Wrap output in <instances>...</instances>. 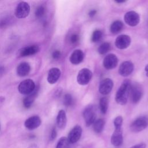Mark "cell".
Segmentation results:
<instances>
[{
	"instance_id": "cell-1",
	"label": "cell",
	"mask_w": 148,
	"mask_h": 148,
	"mask_svg": "<svg viewBox=\"0 0 148 148\" xmlns=\"http://www.w3.org/2000/svg\"><path fill=\"white\" fill-rule=\"evenodd\" d=\"M131 86V84L129 80H125L122 83L117 90L115 96V100L117 103L121 105H124L127 103L128 97L130 92Z\"/></svg>"
},
{
	"instance_id": "cell-2",
	"label": "cell",
	"mask_w": 148,
	"mask_h": 148,
	"mask_svg": "<svg viewBox=\"0 0 148 148\" xmlns=\"http://www.w3.org/2000/svg\"><path fill=\"white\" fill-rule=\"evenodd\" d=\"M148 126V117L147 116H140L135 119L130 125V130L134 133L139 132Z\"/></svg>"
},
{
	"instance_id": "cell-3",
	"label": "cell",
	"mask_w": 148,
	"mask_h": 148,
	"mask_svg": "<svg viewBox=\"0 0 148 148\" xmlns=\"http://www.w3.org/2000/svg\"><path fill=\"white\" fill-rule=\"evenodd\" d=\"M83 117L87 127L93 124L96 119V109L94 106L89 105L83 111Z\"/></svg>"
},
{
	"instance_id": "cell-4",
	"label": "cell",
	"mask_w": 148,
	"mask_h": 148,
	"mask_svg": "<svg viewBox=\"0 0 148 148\" xmlns=\"http://www.w3.org/2000/svg\"><path fill=\"white\" fill-rule=\"evenodd\" d=\"M35 89V84L34 82L30 79H25L22 81L18 87L19 92L24 95H29L31 94Z\"/></svg>"
},
{
	"instance_id": "cell-5",
	"label": "cell",
	"mask_w": 148,
	"mask_h": 148,
	"mask_svg": "<svg viewBox=\"0 0 148 148\" xmlns=\"http://www.w3.org/2000/svg\"><path fill=\"white\" fill-rule=\"evenodd\" d=\"M30 12V6L29 4L24 1L20 2L15 10V16L18 18H23L27 17Z\"/></svg>"
},
{
	"instance_id": "cell-6",
	"label": "cell",
	"mask_w": 148,
	"mask_h": 148,
	"mask_svg": "<svg viewBox=\"0 0 148 148\" xmlns=\"http://www.w3.org/2000/svg\"><path fill=\"white\" fill-rule=\"evenodd\" d=\"M92 76V72L87 68L80 70L77 76V82L80 85H86L91 80Z\"/></svg>"
},
{
	"instance_id": "cell-7",
	"label": "cell",
	"mask_w": 148,
	"mask_h": 148,
	"mask_svg": "<svg viewBox=\"0 0 148 148\" xmlns=\"http://www.w3.org/2000/svg\"><path fill=\"white\" fill-rule=\"evenodd\" d=\"M124 20L128 25L135 27L137 25L140 21L139 15L135 11H129L127 12L124 17Z\"/></svg>"
},
{
	"instance_id": "cell-8",
	"label": "cell",
	"mask_w": 148,
	"mask_h": 148,
	"mask_svg": "<svg viewBox=\"0 0 148 148\" xmlns=\"http://www.w3.org/2000/svg\"><path fill=\"white\" fill-rule=\"evenodd\" d=\"M82 134V128L79 125H76L69 131L68 135V139L71 144L76 143L81 138Z\"/></svg>"
},
{
	"instance_id": "cell-9",
	"label": "cell",
	"mask_w": 148,
	"mask_h": 148,
	"mask_svg": "<svg viewBox=\"0 0 148 148\" xmlns=\"http://www.w3.org/2000/svg\"><path fill=\"white\" fill-rule=\"evenodd\" d=\"M113 86V81L109 78L102 80L99 85V92L102 95H108L110 92Z\"/></svg>"
},
{
	"instance_id": "cell-10",
	"label": "cell",
	"mask_w": 148,
	"mask_h": 148,
	"mask_svg": "<svg viewBox=\"0 0 148 148\" xmlns=\"http://www.w3.org/2000/svg\"><path fill=\"white\" fill-rule=\"evenodd\" d=\"M110 142L112 145L115 147H119L122 145L123 136L121 128H114V131L111 136Z\"/></svg>"
},
{
	"instance_id": "cell-11",
	"label": "cell",
	"mask_w": 148,
	"mask_h": 148,
	"mask_svg": "<svg viewBox=\"0 0 148 148\" xmlns=\"http://www.w3.org/2000/svg\"><path fill=\"white\" fill-rule=\"evenodd\" d=\"M130 93L131 94V101L134 103H138L140 100L143 95L142 89L138 84L131 86Z\"/></svg>"
},
{
	"instance_id": "cell-12",
	"label": "cell",
	"mask_w": 148,
	"mask_h": 148,
	"mask_svg": "<svg viewBox=\"0 0 148 148\" xmlns=\"http://www.w3.org/2000/svg\"><path fill=\"white\" fill-rule=\"evenodd\" d=\"M118 58L114 54H109L106 56L103 60V65L106 69H112L116 67Z\"/></svg>"
},
{
	"instance_id": "cell-13",
	"label": "cell",
	"mask_w": 148,
	"mask_h": 148,
	"mask_svg": "<svg viewBox=\"0 0 148 148\" xmlns=\"http://www.w3.org/2000/svg\"><path fill=\"white\" fill-rule=\"evenodd\" d=\"M134 68V64L132 62L129 61H124L119 66V73L122 76H128L133 72Z\"/></svg>"
},
{
	"instance_id": "cell-14",
	"label": "cell",
	"mask_w": 148,
	"mask_h": 148,
	"mask_svg": "<svg viewBox=\"0 0 148 148\" xmlns=\"http://www.w3.org/2000/svg\"><path fill=\"white\" fill-rule=\"evenodd\" d=\"M115 46L119 49L127 48L131 43V38L127 35H120L115 40Z\"/></svg>"
},
{
	"instance_id": "cell-15",
	"label": "cell",
	"mask_w": 148,
	"mask_h": 148,
	"mask_svg": "<svg viewBox=\"0 0 148 148\" xmlns=\"http://www.w3.org/2000/svg\"><path fill=\"white\" fill-rule=\"evenodd\" d=\"M41 124V119L38 116H33L27 119L24 122L25 127L29 130H32L37 128Z\"/></svg>"
},
{
	"instance_id": "cell-16",
	"label": "cell",
	"mask_w": 148,
	"mask_h": 148,
	"mask_svg": "<svg viewBox=\"0 0 148 148\" xmlns=\"http://www.w3.org/2000/svg\"><path fill=\"white\" fill-rule=\"evenodd\" d=\"M61 76V71L58 68H51L47 75V80L50 84L56 83L59 79Z\"/></svg>"
},
{
	"instance_id": "cell-17",
	"label": "cell",
	"mask_w": 148,
	"mask_h": 148,
	"mask_svg": "<svg viewBox=\"0 0 148 148\" xmlns=\"http://www.w3.org/2000/svg\"><path fill=\"white\" fill-rule=\"evenodd\" d=\"M39 50V46L37 45H32L21 49L19 51V56L21 57H26L34 55Z\"/></svg>"
},
{
	"instance_id": "cell-18",
	"label": "cell",
	"mask_w": 148,
	"mask_h": 148,
	"mask_svg": "<svg viewBox=\"0 0 148 148\" xmlns=\"http://www.w3.org/2000/svg\"><path fill=\"white\" fill-rule=\"evenodd\" d=\"M84 59V53L79 49L74 50L69 57L70 62L74 65H77L81 63Z\"/></svg>"
},
{
	"instance_id": "cell-19",
	"label": "cell",
	"mask_w": 148,
	"mask_h": 148,
	"mask_svg": "<svg viewBox=\"0 0 148 148\" xmlns=\"http://www.w3.org/2000/svg\"><path fill=\"white\" fill-rule=\"evenodd\" d=\"M66 121L67 119L65 112L64 110H60L58 112L56 118V123L57 127L60 129L65 128L66 125Z\"/></svg>"
},
{
	"instance_id": "cell-20",
	"label": "cell",
	"mask_w": 148,
	"mask_h": 148,
	"mask_svg": "<svg viewBox=\"0 0 148 148\" xmlns=\"http://www.w3.org/2000/svg\"><path fill=\"white\" fill-rule=\"evenodd\" d=\"M31 71V67L28 63L23 62L20 63L17 67V73L19 76L24 77L29 74Z\"/></svg>"
},
{
	"instance_id": "cell-21",
	"label": "cell",
	"mask_w": 148,
	"mask_h": 148,
	"mask_svg": "<svg viewBox=\"0 0 148 148\" xmlns=\"http://www.w3.org/2000/svg\"><path fill=\"white\" fill-rule=\"evenodd\" d=\"M38 88H36L35 87V89L34 90V91L30 94H29L28 96H27V97H25L24 100H23V105L25 108H29L31 106L32 104L33 103L36 96L37 95V92H38Z\"/></svg>"
},
{
	"instance_id": "cell-22",
	"label": "cell",
	"mask_w": 148,
	"mask_h": 148,
	"mask_svg": "<svg viewBox=\"0 0 148 148\" xmlns=\"http://www.w3.org/2000/svg\"><path fill=\"white\" fill-rule=\"evenodd\" d=\"M105 124V121L102 119H99L93 123V130L95 133L99 134L102 132Z\"/></svg>"
},
{
	"instance_id": "cell-23",
	"label": "cell",
	"mask_w": 148,
	"mask_h": 148,
	"mask_svg": "<svg viewBox=\"0 0 148 148\" xmlns=\"http://www.w3.org/2000/svg\"><path fill=\"white\" fill-rule=\"evenodd\" d=\"M123 28V24L122 21L120 20H116L112 23L110 27V30L112 34H117L122 30Z\"/></svg>"
},
{
	"instance_id": "cell-24",
	"label": "cell",
	"mask_w": 148,
	"mask_h": 148,
	"mask_svg": "<svg viewBox=\"0 0 148 148\" xmlns=\"http://www.w3.org/2000/svg\"><path fill=\"white\" fill-rule=\"evenodd\" d=\"M70 144L68 138L62 136L58 140L56 148H70Z\"/></svg>"
},
{
	"instance_id": "cell-25",
	"label": "cell",
	"mask_w": 148,
	"mask_h": 148,
	"mask_svg": "<svg viewBox=\"0 0 148 148\" xmlns=\"http://www.w3.org/2000/svg\"><path fill=\"white\" fill-rule=\"evenodd\" d=\"M99 109L102 114H105L108 109V99L106 97H102L99 100Z\"/></svg>"
},
{
	"instance_id": "cell-26",
	"label": "cell",
	"mask_w": 148,
	"mask_h": 148,
	"mask_svg": "<svg viewBox=\"0 0 148 148\" xmlns=\"http://www.w3.org/2000/svg\"><path fill=\"white\" fill-rule=\"evenodd\" d=\"M111 48L110 43L109 42L102 43L98 49V52L100 54H105L108 53Z\"/></svg>"
},
{
	"instance_id": "cell-27",
	"label": "cell",
	"mask_w": 148,
	"mask_h": 148,
	"mask_svg": "<svg viewBox=\"0 0 148 148\" xmlns=\"http://www.w3.org/2000/svg\"><path fill=\"white\" fill-rule=\"evenodd\" d=\"M102 37V32L101 30L99 29H96L95 30L91 36V40L93 42H97L99 41Z\"/></svg>"
},
{
	"instance_id": "cell-28",
	"label": "cell",
	"mask_w": 148,
	"mask_h": 148,
	"mask_svg": "<svg viewBox=\"0 0 148 148\" xmlns=\"http://www.w3.org/2000/svg\"><path fill=\"white\" fill-rule=\"evenodd\" d=\"M45 13V8L43 6H39L37 8L35 11V16L38 18H40L43 16Z\"/></svg>"
},
{
	"instance_id": "cell-29",
	"label": "cell",
	"mask_w": 148,
	"mask_h": 148,
	"mask_svg": "<svg viewBox=\"0 0 148 148\" xmlns=\"http://www.w3.org/2000/svg\"><path fill=\"white\" fill-rule=\"evenodd\" d=\"M73 99L71 94H66L64 98V104L66 106H69L72 104Z\"/></svg>"
},
{
	"instance_id": "cell-30",
	"label": "cell",
	"mask_w": 148,
	"mask_h": 148,
	"mask_svg": "<svg viewBox=\"0 0 148 148\" xmlns=\"http://www.w3.org/2000/svg\"><path fill=\"white\" fill-rule=\"evenodd\" d=\"M123 117L120 116H117L113 121V124L114 128H121L122 124H123Z\"/></svg>"
},
{
	"instance_id": "cell-31",
	"label": "cell",
	"mask_w": 148,
	"mask_h": 148,
	"mask_svg": "<svg viewBox=\"0 0 148 148\" xmlns=\"http://www.w3.org/2000/svg\"><path fill=\"white\" fill-rule=\"evenodd\" d=\"M79 40V36L76 34H73L70 38V41L72 44H75Z\"/></svg>"
},
{
	"instance_id": "cell-32",
	"label": "cell",
	"mask_w": 148,
	"mask_h": 148,
	"mask_svg": "<svg viewBox=\"0 0 148 148\" xmlns=\"http://www.w3.org/2000/svg\"><path fill=\"white\" fill-rule=\"evenodd\" d=\"M57 130L56 129L55 127H54L52 130H51V134H50V140L51 141H53L54 140L56 137H57Z\"/></svg>"
},
{
	"instance_id": "cell-33",
	"label": "cell",
	"mask_w": 148,
	"mask_h": 148,
	"mask_svg": "<svg viewBox=\"0 0 148 148\" xmlns=\"http://www.w3.org/2000/svg\"><path fill=\"white\" fill-rule=\"evenodd\" d=\"M61 56V52L59 50H54L53 53H52V57L55 59V60H57Z\"/></svg>"
},
{
	"instance_id": "cell-34",
	"label": "cell",
	"mask_w": 148,
	"mask_h": 148,
	"mask_svg": "<svg viewBox=\"0 0 148 148\" xmlns=\"http://www.w3.org/2000/svg\"><path fill=\"white\" fill-rule=\"evenodd\" d=\"M8 23V21L6 18H2L0 20V28H3L6 26Z\"/></svg>"
},
{
	"instance_id": "cell-35",
	"label": "cell",
	"mask_w": 148,
	"mask_h": 148,
	"mask_svg": "<svg viewBox=\"0 0 148 148\" xmlns=\"http://www.w3.org/2000/svg\"><path fill=\"white\" fill-rule=\"evenodd\" d=\"M146 145L145 143H140L135 145H134L130 148H146Z\"/></svg>"
},
{
	"instance_id": "cell-36",
	"label": "cell",
	"mask_w": 148,
	"mask_h": 148,
	"mask_svg": "<svg viewBox=\"0 0 148 148\" xmlns=\"http://www.w3.org/2000/svg\"><path fill=\"white\" fill-rule=\"evenodd\" d=\"M97 13V11L95 10H91L88 13V16L90 17H93Z\"/></svg>"
},
{
	"instance_id": "cell-37",
	"label": "cell",
	"mask_w": 148,
	"mask_h": 148,
	"mask_svg": "<svg viewBox=\"0 0 148 148\" xmlns=\"http://www.w3.org/2000/svg\"><path fill=\"white\" fill-rule=\"evenodd\" d=\"M4 70H5V68L3 66H0V76L2 75V73L4 72Z\"/></svg>"
},
{
	"instance_id": "cell-38",
	"label": "cell",
	"mask_w": 148,
	"mask_h": 148,
	"mask_svg": "<svg viewBox=\"0 0 148 148\" xmlns=\"http://www.w3.org/2000/svg\"><path fill=\"white\" fill-rule=\"evenodd\" d=\"M145 71L146 72V76L148 77V64L145 66Z\"/></svg>"
},
{
	"instance_id": "cell-39",
	"label": "cell",
	"mask_w": 148,
	"mask_h": 148,
	"mask_svg": "<svg viewBox=\"0 0 148 148\" xmlns=\"http://www.w3.org/2000/svg\"><path fill=\"white\" fill-rule=\"evenodd\" d=\"M117 3H124V2H125L126 1H115Z\"/></svg>"
},
{
	"instance_id": "cell-40",
	"label": "cell",
	"mask_w": 148,
	"mask_h": 148,
	"mask_svg": "<svg viewBox=\"0 0 148 148\" xmlns=\"http://www.w3.org/2000/svg\"><path fill=\"white\" fill-rule=\"evenodd\" d=\"M0 130H1V127H0Z\"/></svg>"
}]
</instances>
